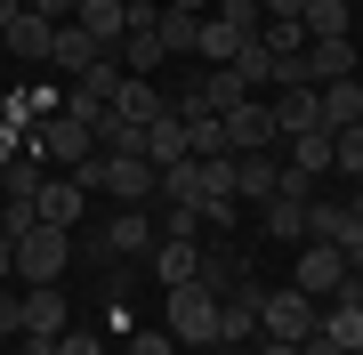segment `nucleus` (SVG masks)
<instances>
[{
  "label": "nucleus",
  "mask_w": 363,
  "mask_h": 355,
  "mask_svg": "<svg viewBox=\"0 0 363 355\" xmlns=\"http://www.w3.org/2000/svg\"><path fill=\"white\" fill-rule=\"evenodd\" d=\"M218 339L226 347H259V291H226V299H218Z\"/></svg>",
  "instance_id": "12"
},
{
  "label": "nucleus",
  "mask_w": 363,
  "mask_h": 355,
  "mask_svg": "<svg viewBox=\"0 0 363 355\" xmlns=\"http://www.w3.org/2000/svg\"><path fill=\"white\" fill-rule=\"evenodd\" d=\"M307 202L315 194H274L267 210H259V226H267L274 242H307Z\"/></svg>",
  "instance_id": "19"
},
{
  "label": "nucleus",
  "mask_w": 363,
  "mask_h": 355,
  "mask_svg": "<svg viewBox=\"0 0 363 355\" xmlns=\"http://www.w3.org/2000/svg\"><path fill=\"white\" fill-rule=\"evenodd\" d=\"M25 355H57V339L49 331H25Z\"/></svg>",
  "instance_id": "38"
},
{
  "label": "nucleus",
  "mask_w": 363,
  "mask_h": 355,
  "mask_svg": "<svg viewBox=\"0 0 363 355\" xmlns=\"http://www.w3.org/2000/svg\"><path fill=\"white\" fill-rule=\"evenodd\" d=\"M259 355H298V347L291 339H259Z\"/></svg>",
  "instance_id": "43"
},
{
  "label": "nucleus",
  "mask_w": 363,
  "mask_h": 355,
  "mask_svg": "<svg viewBox=\"0 0 363 355\" xmlns=\"http://www.w3.org/2000/svg\"><path fill=\"white\" fill-rule=\"evenodd\" d=\"M113 89H121V57L105 49L89 73H73V97H65V113H73V121H97L105 106H113Z\"/></svg>",
  "instance_id": "7"
},
{
  "label": "nucleus",
  "mask_w": 363,
  "mask_h": 355,
  "mask_svg": "<svg viewBox=\"0 0 363 355\" xmlns=\"http://www.w3.org/2000/svg\"><path fill=\"white\" fill-rule=\"evenodd\" d=\"M121 73H145V81H154V65H162V40H154V25H145V33H121Z\"/></svg>",
  "instance_id": "27"
},
{
  "label": "nucleus",
  "mask_w": 363,
  "mask_h": 355,
  "mask_svg": "<svg viewBox=\"0 0 363 355\" xmlns=\"http://www.w3.org/2000/svg\"><path fill=\"white\" fill-rule=\"evenodd\" d=\"M145 259H154L162 291H178V283H194V275H202V242H154Z\"/></svg>",
  "instance_id": "18"
},
{
  "label": "nucleus",
  "mask_w": 363,
  "mask_h": 355,
  "mask_svg": "<svg viewBox=\"0 0 363 355\" xmlns=\"http://www.w3.org/2000/svg\"><path fill=\"white\" fill-rule=\"evenodd\" d=\"M315 97H323V130H355V121H363V81L355 73L347 81H323Z\"/></svg>",
  "instance_id": "20"
},
{
  "label": "nucleus",
  "mask_w": 363,
  "mask_h": 355,
  "mask_svg": "<svg viewBox=\"0 0 363 355\" xmlns=\"http://www.w3.org/2000/svg\"><path fill=\"white\" fill-rule=\"evenodd\" d=\"M25 331H49V339L65 331V291H57V283H33L25 291Z\"/></svg>",
  "instance_id": "25"
},
{
  "label": "nucleus",
  "mask_w": 363,
  "mask_h": 355,
  "mask_svg": "<svg viewBox=\"0 0 363 355\" xmlns=\"http://www.w3.org/2000/svg\"><path fill=\"white\" fill-rule=\"evenodd\" d=\"M0 339H25V299L0 283Z\"/></svg>",
  "instance_id": "34"
},
{
  "label": "nucleus",
  "mask_w": 363,
  "mask_h": 355,
  "mask_svg": "<svg viewBox=\"0 0 363 355\" xmlns=\"http://www.w3.org/2000/svg\"><path fill=\"white\" fill-rule=\"evenodd\" d=\"M25 145H33V154H40V162H57V170H65V178H73V170H81V162H89V154H97V137H89V121H73L65 106H57V113H40V121H33V130H25Z\"/></svg>",
  "instance_id": "1"
},
{
  "label": "nucleus",
  "mask_w": 363,
  "mask_h": 355,
  "mask_svg": "<svg viewBox=\"0 0 363 355\" xmlns=\"http://www.w3.org/2000/svg\"><path fill=\"white\" fill-rule=\"evenodd\" d=\"M315 323H323V299H307L298 283H283V291H259V339H315Z\"/></svg>",
  "instance_id": "2"
},
{
  "label": "nucleus",
  "mask_w": 363,
  "mask_h": 355,
  "mask_svg": "<svg viewBox=\"0 0 363 355\" xmlns=\"http://www.w3.org/2000/svg\"><path fill=\"white\" fill-rule=\"evenodd\" d=\"M355 16H363V0H355Z\"/></svg>",
  "instance_id": "44"
},
{
  "label": "nucleus",
  "mask_w": 363,
  "mask_h": 355,
  "mask_svg": "<svg viewBox=\"0 0 363 355\" xmlns=\"http://www.w3.org/2000/svg\"><path fill=\"white\" fill-rule=\"evenodd\" d=\"M315 331H323L331 347H347V355H363V315H355L347 299H323V323H315Z\"/></svg>",
  "instance_id": "26"
},
{
  "label": "nucleus",
  "mask_w": 363,
  "mask_h": 355,
  "mask_svg": "<svg viewBox=\"0 0 363 355\" xmlns=\"http://www.w3.org/2000/svg\"><path fill=\"white\" fill-rule=\"evenodd\" d=\"M162 9H178V16H210V0H162Z\"/></svg>",
  "instance_id": "39"
},
{
  "label": "nucleus",
  "mask_w": 363,
  "mask_h": 355,
  "mask_svg": "<svg viewBox=\"0 0 363 355\" xmlns=\"http://www.w3.org/2000/svg\"><path fill=\"white\" fill-rule=\"evenodd\" d=\"M130 355H178V339L169 331H130Z\"/></svg>",
  "instance_id": "36"
},
{
  "label": "nucleus",
  "mask_w": 363,
  "mask_h": 355,
  "mask_svg": "<svg viewBox=\"0 0 363 355\" xmlns=\"http://www.w3.org/2000/svg\"><path fill=\"white\" fill-rule=\"evenodd\" d=\"M138 154L154 162V170H169V162H186V113H162L138 130Z\"/></svg>",
  "instance_id": "15"
},
{
  "label": "nucleus",
  "mask_w": 363,
  "mask_h": 355,
  "mask_svg": "<svg viewBox=\"0 0 363 355\" xmlns=\"http://www.w3.org/2000/svg\"><path fill=\"white\" fill-rule=\"evenodd\" d=\"M339 299H347V307H355V315H363V275H347V291H339Z\"/></svg>",
  "instance_id": "40"
},
{
  "label": "nucleus",
  "mask_w": 363,
  "mask_h": 355,
  "mask_svg": "<svg viewBox=\"0 0 363 355\" xmlns=\"http://www.w3.org/2000/svg\"><path fill=\"white\" fill-rule=\"evenodd\" d=\"M73 16H81V25L105 40V49H121V33H130V0H81Z\"/></svg>",
  "instance_id": "23"
},
{
  "label": "nucleus",
  "mask_w": 363,
  "mask_h": 355,
  "mask_svg": "<svg viewBox=\"0 0 363 355\" xmlns=\"http://www.w3.org/2000/svg\"><path fill=\"white\" fill-rule=\"evenodd\" d=\"M65 259H73V235L65 226H33L25 242H16V283H65Z\"/></svg>",
  "instance_id": "4"
},
{
  "label": "nucleus",
  "mask_w": 363,
  "mask_h": 355,
  "mask_svg": "<svg viewBox=\"0 0 363 355\" xmlns=\"http://www.w3.org/2000/svg\"><path fill=\"white\" fill-rule=\"evenodd\" d=\"M16 16H25V0H0V33H9V25H16Z\"/></svg>",
  "instance_id": "41"
},
{
  "label": "nucleus",
  "mask_w": 363,
  "mask_h": 355,
  "mask_svg": "<svg viewBox=\"0 0 363 355\" xmlns=\"http://www.w3.org/2000/svg\"><path fill=\"white\" fill-rule=\"evenodd\" d=\"M355 202H363V186H355Z\"/></svg>",
  "instance_id": "45"
},
{
  "label": "nucleus",
  "mask_w": 363,
  "mask_h": 355,
  "mask_svg": "<svg viewBox=\"0 0 363 355\" xmlns=\"http://www.w3.org/2000/svg\"><path fill=\"white\" fill-rule=\"evenodd\" d=\"M298 291H307V299H339V291H347V259H339L331 242H307L298 250V275H291Z\"/></svg>",
  "instance_id": "9"
},
{
  "label": "nucleus",
  "mask_w": 363,
  "mask_h": 355,
  "mask_svg": "<svg viewBox=\"0 0 363 355\" xmlns=\"http://www.w3.org/2000/svg\"><path fill=\"white\" fill-rule=\"evenodd\" d=\"M210 16H226L234 33H259L267 16H259V0H210Z\"/></svg>",
  "instance_id": "33"
},
{
  "label": "nucleus",
  "mask_w": 363,
  "mask_h": 355,
  "mask_svg": "<svg viewBox=\"0 0 363 355\" xmlns=\"http://www.w3.org/2000/svg\"><path fill=\"white\" fill-rule=\"evenodd\" d=\"M16 275V242H0V283H9Z\"/></svg>",
  "instance_id": "42"
},
{
  "label": "nucleus",
  "mask_w": 363,
  "mask_h": 355,
  "mask_svg": "<svg viewBox=\"0 0 363 355\" xmlns=\"http://www.w3.org/2000/svg\"><path fill=\"white\" fill-rule=\"evenodd\" d=\"M291 154H283V170L298 178H331V130H307V137H283Z\"/></svg>",
  "instance_id": "22"
},
{
  "label": "nucleus",
  "mask_w": 363,
  "mask_h": 355,
  "mask_svg": "<svg viewBox=\"0 0 363 355\" xmlns=\"http://www.w3.org/2000/svg\"><path fill=\"white\" fill-rule=\"evenodd\" d=\"M194 283L210 291V299H226V291H242V266H234L226 250H202V275H194Z\"/></svg>",
  "instance_id": "30"
},
{
  "label": "nucleus",
  "mask_w": 363,
  "mask_h": 355,
  "mask_svg": "<svg viewBox=\"0 0 363 355\" xmlns=\"http://www.w3.org/2000/svg\"><path fill=\"white\" fill-rule=\"evenodd\" d=\"M57 355H105L97 331H57Z\"/></svg>",
  "instance_id": "35"
},
{
  "label": "nucleus",
  "mask_w": 363,
  "mask_h": 355,
  "mask_svg": "<svg viewBox=\"0 0 363 355\" xmlns=\"http://www.w3.org/2000/svg\"><path fill=\"white\" fill-rule=\"evenodd\" d=\"M162 331H169L178 347H210V339H218V299H210L202 283H178V291L162 299Z\"/></svg>",
  "instance_id": "3"
},
{
  "label": "nucleus",
  "mask_w": 363,
  "mask_h": 355,
  "mask_svg": "<svg viewBox=\"0 0 363 355\" xmlns=\"http://www.w3.org/2000/svg\"><path fill=\"white\" fill-rule=\"evenodd\" d=\"M274 194H283V154H274V145H259V154H234V202L267 210Z\"/></svg>",
  "instance_id": "5"
},
{
  "label": "nucleus",
  "mask_w": 363,
  "mask_h": 355,
  "mask_svg": "<svg viewBox=\"0 0 363 355\" xmlns=\"http://www.w3.org/2000/svg\"><path fill=\"white\" fill-rule=\"evenodd\" d=\"M259 40H267V57H307V33H298L291 16H274V25H259Z\"/></svg>",
  "instance_id": "31"
},
{
  "label": "nucleus",
  "mask_w": 363,
  "mask_h": 355,
  "mask_svg": "<svg viewBox=\"0 0 363 355\" xmlns=\"http://www.w3.org/2000/svg\"><path fill=\"white\" fill-rule=\"evenodd\" d=\"M218 130H226V154H259V145H283V130H274V113H267V97H242L234 113H218Z\"/></svg>",
  "instance_id": "6"
},
{
  "label": "nucleus",
  "mask_w": 363,
  "mask_h": 355,
  "mask_svg": "<svg viewBox=\"0 0 363 355\" xmlns=\"http://www.w3.org/2000/svg\"><path fill=\"white\" fill-rule=\"evenodd\" d=\"M154 40H162V57H194V16L162 9V16H154Z\"/></svg>",
  "instance_id": "29"
},
{
  "label": "nucleus",
  "mask_w": 363,
  "mask_h": 355,
  "mask_svg": "<svg viewBox=\"0 0 363 355\" xmlns=\"http://www.w3.org/2000/svg\"><path fill=\"white\" fill-rule=\"evenodd\" d=\"M97 57H105V40L81 25V16H65V25H57V40H49V65H57V73H89Z\"/></svg>",
  "instance_id": "10"
},
{
  "label": "nucleus",
  "mask_w": 363,
  "mask_h": 355,
  "mask_svg": "<svg viewBox=\"0 0 363 355\" xmlns=\"http://www.w3.org/2000/svg\"><path fill=\"white\" fill-rule=\"evenodd\" d=\"M267 113H274V130H283V137H307V130H323V97H315V81L267 89Z\"/></svg>",
  "instance_id": "8"
},
{
  "label": "nucleus",
  "mask_w": 363,
  "mask_h": 355,
  "mask_svg": "<svg viewBox=\"0 0 363 355\" xmlns=\"http://www.w3.org/2000/svg\"><path fill=\"white\" fill-rule=\"evenodd\" d=\"M331 170L363 178V121H355V130H331Z\"/></svg>",
  "instance_id": "32"
},
{
  "label": "nucleus",
  "mask_w": 363,
  "mask_h": 355,
  "mask_svg": "<svg viewBox=\"0 0 363 355\" xmlns=\"http://www.w3.org/2000/svg\"><path fill=\"white\" fill-rule=\"evenodd\" d=\"M250 33H234L226 16H194V65H234Z\"/></svg>",
  "instance_id": "14"
},
{
  "label": "nucleus",
  "mask_w": 363,
  "mask_h": 355,
  "mask_svg": "<svg viewBox=\"0 0 363 355\" xmlns=\"http://www.w3.org/2000/svg\"><path fill=\"white\" fill-rule=\"evenodd\" d=\"M355 65H363V49L347 33H339V40H307V81H315V89H323V81H347Z\"/></svg>",
  "instance_id": "13"
},
{
  "label": "nucleus",
  "mask_w": 363,
  "mask_h": 355,
  "mask_svg": "<svg viewBox=\"0 0 363 355\" xmlns=\"http://www.w3.org/2000/svg\"><path fill=\"white\" fill-rule=\"evenodd\" d=\"M105 113H121L130 130H145V121H162V113H169V97H162L145 73H121V89H113V106H105Z\"/></svg>",
  "instance_id": "11"
},
{
  "label": "nucleus",
  "mask_w": 363,
  "mask_h": 355,
  "mask_svg": "<svg viewBox=\"0 0 363 355\" xmlns=\"http://www.w3.org/2000/svg\"><path fill=\"white\" fill-rule=\"evenodd\" d=\"M154 242H162V235H154V218H145V210H121V218L97 235V250H113V259H138V250H154Z\"/></svg>",
  "instance_id": "17"
},
{
  "label": "nucleus",
  "mask_w": 363,
  "mask_h": 355,
  "mask_svg": "<svg viewBox=\"0 0 363 355\" xmlns=\"http://www.w3.org/2000/svg\"><path fill=\"white\" fill-rule=\"evenodd\" d=\"M49 40H57V25L25 9V16H16L9 33H0V49H9V57H25V65H49Z\"/></svg>",
  "instance_id": "16"
},
{
  "label": "nucleus",
  "mask_w": 363,
  "mask_h": 355,
  "mask_svg": "<svg viewBox=\"0 0 363 355\" xmlns=\"http://www.w3.org/2000/svg\"><path fill=\"white\" fill-rule=\"evenodd\" d=\"M40 226H65V235L81 226V186L73 178H49V186H40Z\"/></svg>",
  "instance_id": "24"
},
{
  "label": "nucleus",
  "mask_w": 363,
  "mask_h": 355,
  "mask_svg": "<svg viewBox=\"0 0 363 355\" xmlns=\"http://www.w3.org/2000/svg\"><path fill=\"white\" fill-rule=\"evenodd\" d=\"M154 235H162V242H194V235H202V202H162Z\"/></svg>",
  "instance_id": "28"
},
{
  "label": "nucleus",
  "mask_w": 363,
  "mask_h": 355,
  "mask_svg": "<svg viewBox=\"0 0 363 355\" xmlns=\"http://www.w3.org/2000/svg\"><path fill=\"white\" fill-rule=\"evenodd\" d=\"M355 25V0H307V9H298V33L307 40H339Z\"/></svg>",
  "instance_id": "21"
},
{
  "label": "nucleus",
  "mask_w": 363,
  "mask_h": 355,
  "mask_svg": "<svg viewBox=\"0 0 363 355\" xmlns=\"http://www.w3.org/2000/svg\"><path fill=\"white\" fill-rule=\"evenodd\" d=\"M25 9H33V16H49V25H65V16H73V0H25Z\"/></svg>",
  "instance_id": "37"
}]
</instances>
